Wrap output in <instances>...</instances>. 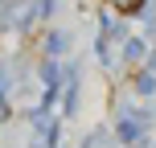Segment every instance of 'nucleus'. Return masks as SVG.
Returning <instances> with one entry per match:
<instances>
[{"instance_id": "f257e3e1", "label": "nucleus", "mask_w": 156, "mask_h": 148, "mask_svg": "<svg viewBox=\"0 0 156 148\" xmlns=\"http://www.w3.org/2000/svg\"><path fill=\"white\" fill-rule=\"evenodd\" d=\"M107 4L115 8V13H123V16H127V13H136V8H140L144 0H107Z\"/></svg>"}]
</instances>
